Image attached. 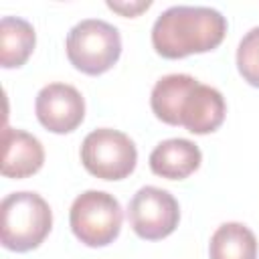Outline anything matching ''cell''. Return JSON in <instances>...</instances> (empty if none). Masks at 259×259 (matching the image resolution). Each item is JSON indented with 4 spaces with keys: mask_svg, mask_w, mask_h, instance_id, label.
<instances>
[{
    "mask_svg": "<svg viewBox=\"0 0 259 259\" xmlns=\"http://www.w3.org/2000/svg\"><path fill=\"white\" fill-rule=\"evenodd\" d=\"M227 34V18L210 6H170L152 26V47L164 59L217 49Z\"/></svg>",
    "mask_w": 259,
    "mask_h": 259,
    "instance_id": "cell-1",
    "label": "cell"
},
{
    "mask_svg": "<svg viewBox=\"0 0 259 259\" xmlns=\"http://www.w3.org/2000/svg\"><path fill=\"white\" fill-rule=\"evenodd\" d=\"M2 247L16 253L36 249L53 229L49 202L36 192H12L0 204Z\"/></svg>",
    "mask_w": 259,
    "mask_h": 259,
    "instance_id": "cell-2",
    "label": "cell"
},
{
    "mask_svg": "<svg viewBox=\"0 0 259 259\" xmlns=\"http://www.w3.org/2000/svg\"><path fill=\"white\" fill-rule=\"evenodd\" d=\"M69 63L85 75H101L109 71L121 55L119 30L99 18L77 22L65 40Z\"/></svg>",
    "mask_w": 259,
    "mask_h": 259,
    "instance_id": "cell-3",
    "label": "cell"
},
{
    "mask_svg": "<svg viewBox=\"0 0 259 259\" xmlns=\"http://www.w3.org/2000/svg\"><path fill=\"white\" fill-rule=\"evenodd\" d=\"M121 204L103 190H85L79 194L69 210V225L73 235L87 247H105L113 243L121 231Z\"/></svg>",
    "mask_w": 259,
    "mask_h": 259,
    "instance_id": "cell-4",
    "label": "cell"
},
{
    "mask_svg": "<svg viewBox=\"0 0 259 259\" xmlns=\"http://www.w3.org/2000/svg\"><path fill=\"white\" fill-rule=\"evenodd\" d=\"M81 162L89 174L101 180H121L134 172L138 150L127 134L99 127L85 136L81 144Z\"/></svg>",
    "mask_w": 259,
    "mask_h": 259,
    "instance_id": "cell-5",
    "label": "cell"
},
{
    "mask_svg": "<svg viewBox=\"0 0 259 259\" xmlns=\"http://www.w3.org/2000/svg\"><path fill=\"white\" fill-rule=\"evenodd\" d=\"M134 233L146 241H158L174 233L180 221L178 200L164 188L142 186L127 204Z\"/></svg>",
    "mask_w": 259,
    "mask_h": 259,
    "instance_id": "cell-6",
    "label": "cell"
},
{
    "mask_svg": "<svg viewBox=\"0 0 259 259\" xmlns=\"http://www.w3.org/2000/svg\"><path fill=\"white\" fill-rule=\"evenodd\" d=\"M34 111L40 125L49 132L69 134L85 117V99L69 83H49L38 91Z\"/></svg>",
    "mask_w": 259,
    "mask_h": 259,
    "instance_id": "cell-7",
    "label": "cell"
},
{
    "mask_svg": "<svg viewBox=\"0 0 259 259\" xmlns=\"http://www.w3.org/2000/svg\"><path fill=\"white\" fill-rule=\"evenodd\" d=\"M227 103L219 89L202 83H194L182 97L178 107V125L186 127L190 134L204 136L221 127L225 121Z\"/></svg>",
    "mask_w": 259,
    "mask_h": 259,
    "instance_id": "cell-8",
    "label": "cell"
},
{
    "mask_svg": "<svg viewBox=\"0 0 259 259\" xmlns=\"http://www.w3.org/2000/svg\"><path fill=\"white\" fill-rule=\"evenodd\" d=\"M2 174L6 178H26L36 174L45 164L42 144L24 130L6 127L2 136Z\"/></svg>",
    "mask_w": 259,
    "mask_h": 259,
    "instance_id": "cell-9",
    "label": "cell"
},
{
    "mask_svg": "<svg viewBox=\"0 0 259 259\" xmlns=\"http://www.w3.org/2000/svg\"><path fill=\"white\" fill-rule=\"evenodd\" d=\"M202 162L200 148L184 138H170L160 142L150 154V168L156 176L168 180H184L198 170Z\"/></svg>",
    "mask_w": 259,
    "mask_h": 259,
    "instance_id": "cell-10",
    "label": "cell"
},
{
    "mask_svg": "<svg viewBox=\"0 0 259 259\" xmlns=\"http://www.w3.org/2000/svg\"><path fill=\"white\" fill-rule=\"evenodd\" d=\"M36 34L30 22L18 16L0 20V63L4 69L22 67L34 51Z\"/></svg>",
    "mask_w": 259,
    "mask_h": 259,
    "instance_id": "cell-11",
    "label": "cell"
},
{
    "mask_svg": "<svg viewBox=\"0 0 259 259\" xmlns=\"http://www.w3.org/2000/svg\"><path fill=\"white\" fill-rule=\"evenodd\" d=\"M210 259H257L255 233L243 223H223L208 243Z\"/></svg>",
    "mask_w": 259,
    "mask_h": 259,
    "instance_id": "cell-12",
    "label": "cell"
},
{
    "mask_svg": "<svg viewBox=\"0 0 259 259\" xmlns=\"http://www.w3.org/2000/svg\"><path fill=\"white\" fill-rule=\"evenodd\" d=\"M194 83L196 79L186 73H172L158 79L150 95V107L154 115L168 125H178L180 101Z\"/></svg>",
    "mask_w": 259,
    "mask_h": 259,
    "instance_id": "cell-13",
    "label": "cell"
},
{
    "mask_svg": "<svg viewBox=\"0 0 259 259\" xmlns=\"http://www.w3.org/2000/svg\"><path fill=\"white\" fill-rule=\"evenodd\" d=\"M237 69L249 85L259 87V26L251 28L241 38L237 49Z\"/></svg>",
    "mask_w": 259,
    "mask_h": 259,
    "instance_id": "cell-14",
    "label": "cell"
},
{
    "mask_svg": "<svg viewBox=\"0 0 259 259\" xmlns=\"http://www.w3.org/2000/svg\"><path fill=\"white\" fill-rule=\"evenodd\" d=\"M152 6L150 0H136V2H111L107 0V8L121 14V16H138L144 10H148Z\"/></svg>",
    "mask_w": 259,
    "mask_h": 259,
    "instance_id": "cell-15",
    "label": "cell"
}]
</instances>
